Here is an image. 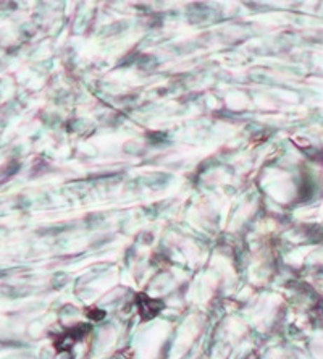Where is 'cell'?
<instances>
[{"label":"cell","mask_w":323,"mask_h":359,"mask_svg":"<svg viewBox=\"0 0 323 359\" xmlns=\"http://www.w3.org/2000/svg\"><path fill=\"white\" fill-rule=\"evenodd\" d=\"M84 330H88L86 325H76L75 329H70L68 332H65V334L60 337V340L57 341V345H55L57 350L65 351V350H68V348H71L73 343L78 341L84 334H86Z\"/></svg>","instance_id":"cell-1"}]
</instances>
